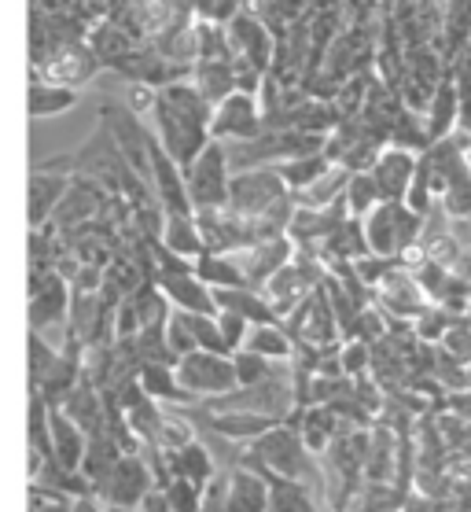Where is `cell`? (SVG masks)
<instances>
[{"instance_id":"6da1fadb","label":"cell","mask_w":471,"mask_h":512,"mask_svg":"<svg viewBox=\"0 0 471 512\" xmlns=\"http://www.w3.org/2000/svg\"><path fill=\"white\" fill-rule=\"evenodd\" d=\"M155 140L159 148L170 155L173 163L188 170L203 148L210 144V111L214 107L203 100L196 85L188 82H166L162 89H155Z\"/></svg>"},{"instance_id":"7a4b0ae2","label":"cell","mask_w":471,"mask_h":512,"mask_svg":"<svg viewBox=\"0 0 471 512\" xmlns=\"http://www.w3.org/2000/svg\"><path fill=\"white\" fill-rule=\"evenodd\" d=\"M229 214L269 229L273 236L288 233V222L295 214V199L288 185L280 181L273 166H251V170H236L229 177Z\"/></svg>"},{"instance_id":"3957f363","label":"cell","mask_w":471,"mask_h":512,"mask_svg":"<svg viewBox=\"0 0 471 512\" xmlns=\"http://www.w3.org/2000/svg\"><path fill=\"white\" fill-rule=\"evenodd\" d=\"M361 229H365L368 255L398 258L402 262V255H409L420 244L424 218L405 207V203H380L368 218H361Z\"/></svg>"},{"instance_id":"277c9868","label":"cell","mask_w":471,"mask_h":512,"mask_svg":"<svg viewBox=\"0 0 471 512\" xmlns=\"http://www.w3.org/2000/svg\"><path fill=\"white\" fill-rule=\"evenodd\" d=\"M251 461L262 465V476H280L306 483L313 479V454L302 446L299 431L291 424H276L251 443Z\"/></svg>"},{"instance_id":"5b68a950","label":"cell","mask_w":471,"mask_h":512,"mask_svg":"<svg viewBox=\"0 0 471 512\" xmlns=\"http://www.w3.org/2000/svg\"><path fill=\"white\" fill-rule=\"evenodd\" d=\"M159 255V266H155V277H159V291L166 303H173V310H184V314H218V303H214V291L196 277V269L188 266L181 255H173L166 247H155Z\"/></svg>"},{"instance_id":"8992f818","label":"cell","mask_w":471,"mask_h":512,"mask_svg":"<svg viewBox=\"0 0 471 512\" xmlns=\"http://www.w3.org/2000/svg\"><path fill=\"white\" fill-rule=\"evenodd\" d=\"M229 152L225 144L210 140L207 148L192 159V166L184 170V188H188V203L196 214H207V210H225L229 203Z\"/></svg>"},{"instance_id":"52a82bcc","label":"cell","mask_w":471,"mask_h":512,"mask_svg":"<svg viewBox=\"0 0 471 512\" xmlns=\"http://www.w3.org/2000/svg\"><path fill=\"white\" fill-rule=\"evenodd\" d=\"M181 391H188L192 398H229L236 391V365L232 354H210V350H192L177 358L173 365Z\"/></svg>"},{"instance_id":"ba28073f","label":"cell","mask_w":471,"mask_h":512,"mask_svg":"<svg viewBox=\"0 0 471 512\" xmlns=\"http://www.w3.org/2000/svg\"><path fill=\"white\" fill-rule=\"evenodd\" d=\"M262 133V104L247 89H236L210 111V140H218V144H247V140H258Z\"/></svg>"},{"instance_id":"9c48e42d","label":"cell","mask_w":471,"mask_h":512,"mask_svg":"<svg viewBox=\"0 0 471 512\" xmlns=\"http://www.w3.org/2000/svg\"><path fill=\"white\" fill-rule=\"evenodd\" d=\"M321 284H324V266H321V262H317V258H310V255H299V258H291L288 266L280 269L276 277L265 280L262 295L269 299V306L276 310V317L284 321V317H288L299 303H306V299H310Z\"/></svg>"},{"instance_id":"30bf717a","label":"cell","mask_w":471,"mask_h":512,"mask_svg":"<svg viewBox=\"0 0 471 512\" xmlns=\"http://www.w3.org/2000/svg\"><path fill=\"white\" fill-rule=\"evenodd\" d=\"M372 299H376V306H380L383 314L398 317V321H405V325H413L416 317L431 306L427 303L424 288L416 284L413 269H405V266H394L391 273L372 288Z\"/></svg>"},{"instance_id":"8fae6325","label":"cell","mask_w":471,"mask_h":512,"mask_svg":"<svg viewBox=\"0 0 471 512\" xmlns=\"http://www.w3.org/2000/svg\"><path fill=\"white\" fill-rule=\"evenodd\" d=\"M236 255V266H240L243 280H247V288L262 291L265 280L276 277L280 269L288 266L291 258H295V244L284 236H269V240H258V244L243 247V251H232Z\"/></svg>"},{"instance_id":"7c38bea8","label":"cell","mask_w":471,"mask_h":512,"mask_svg":"<svg viewBox=\"0 0 471 512\" xmlns=\"http://www.w3.org/2000/svg\"><path fill=\"white\" fill-rule=\"evenodd\" d=\"M416 159H420L416 152H405V148H394V144L376 155V163L368 166V177L380 192V203H405L416 174Z\"/></svg>"},{"instance_id":"4fadbf2b","label":"cell","mask_w":471,"mask_h":512,"mask_svg":"<svg viewBox=\"0 0 471 512\" xmlns=\"http://www.w3.org/2000/svg\"><path fill=\"white\" fill-rule=\"evenodd\" d=\"M100 490L107 494V505H129L137 509L140 501L151 494V472L137 454H122L115 465L107 468V476L100 479Z\"/></svg>"},{"instance_id":"5bb4252c","label":"cell","mask_w":471,"mask_h":512,"mask_svg":"<svg viewBox=\"0 0 471 512\" xmlns=\"http://www.w3.org/2000/svg\"><path fill=\"white\" fill-rule=\"evenodd\" d=\"M229 52H232V63H243L247 70H265L269 67V56H273V41H269V30H265L254 15H236L229 23Z\"/></svg>"},{"instance_id":"9a60e30c","label":"cell","mask_w":471,"mask_h":512,"mask_svg":"<svg viewBox=\"0 0 471 512\" xmlns=\"http://www.w3.org/2000/svg\"><path fill=\"white\" fill-rule=\"evenodd\" d=\"M48 439H52V465H59L63 472H78L85 465V454H89L85 431L52 406H48Z\"/></svg>"},{"instance_id":"2e32d148","label":"cell","mask_w":471,"mask_h":512,"mask_svg":"<svg viewBox=\"0 0 471 512\" xmlns=\"http://www.w3.org/2000/svg\"><path fill=\"white\" fill-rule=\"evenodd\" d=\"M92 67H96V59H92V52L85 45H59L52 56L41 59L37 78L74 89L78 82H85V78H92V74H96Z\"/></svg>"},{"instance_id":"e0dca14e","label":"cell","mask_w":471,"mask_h":512,"mask_svg":"<svg viewBox=\"0 0 471 512\" xmlns=\"http://www.w3.org/2000/svg\"><path fill=\"white\" fill-rule=\"evenodd\" d=\"M67 303H70L67 284H63L59 277H52V273H37L34 291H30V321H34L37 332L48 325H56V321H63Z\"/></svg>"},{"instance_id":"ac0fdd59","label":"cell","mask_w":471,"mask_h":512,"mask_svg":"<svg viewBox=\"0 0 471 512\" xmlns=\"http://www.w3.org/2000/svg\"><path fill=\"white\" fill-rule=\"evenodd\" d=\"M457 115H460V93H457V82L453 78H442L435 85V93L427 100V140L435 144V140H446L457 133Z\"/></svg>"},{"instance_id":"d6986e66","label":"cell","mask_w":471,"mask_h":512,"mask_svg":"<svg viewBox=\"0 0 471 512\" xmlns=\"http://www.w3.org/2000/svg\"><path fill=\"white\" fill-rule=\"evenodd\" d=\"M214 303H218V310H229V314L243 317L247 325H280V317H276V310L269 306V299H265L262 291L254 288H229V291H214Z\"/></svg>"},{"instance_id":"ffe728a7","label":"cell","mask_w":471,"mask_h":512,"mask_svg":"<svg viewBox=\"0 0 471 512\" xmlns=\"http://www.w3.org/2000/svg\"><path fill=\"white\" fill-rule=\"evenodd\" d=\"M299 428L291 424V428L299 431V439H302V446L310 450V454H324L328 446H332V439L339 435V428H343L346 420H339L335 417V409L332 406H306L299 413Z\"/></svg>"},{"instance_id":"44dd1931","label":"cell","mask_w":471,"mask_h":512,"mask_svg":"<svg viewBox=\"0 0 471 512\" xmlns=\"http://www.w3.org/2000/svg\"><path fill=\"white\" fill-rule=\"evenodd\" d=\"M280 420L273 417H262V413H251V409H214L210 413V428L221 431V435H229V439H258L265 435L269 428H276Z\"/></svg>"},{"instance_id":"7402d4cb","label":"cell","mask_w":471,"mask_h":512,"mask_svg":"<svg viewBox=\"0 0 471 512\" xmlns=\"http://www.w3.org/2000/svg\"><path fill=\"white\" fill-rule=\"evenodd\" d=\"M162 247L181 258L203 255L207 247H203V236H199L196 214H166V225H162Z\"/></svg>"},{"instance_id":"603a6c76","label":"cell","mask_w":471,"mask_h":512,"mask_svg":"<svg viewBox=\"0 0 471 512\" xmlns=\"http://www.w3.org/2000/svg\"><path fill=\"white\" fill-rule=\"evenodd\" d=\"M232 67H236L232 59H199L196 89L203 93V100H207L210 107L236 93V70Z\"/></svg>"},{"instance_id":"cb8c5ba5","label":"cell","mask_w":471,"mask_h":512,"mask_svg":"<svg viewBox=\"0 0 471 512\" xmlns=\"http://www.w3.org/2000/svg\"><path fill=\"white\" fill-rule=\"evenodd\" d=\"M196 277L207 284L210 291H229V288H247L240 266H236V255H218V251H203L196 258Z\"/></svg>"},{"instance_id":"d4e9b609","label":"cell","mask_w":471,"mask_h":512,"mask_svg":"<svg viewBox=\"0 0 471 512\" xmlns=\"http://www.w3.org/2000/svg\"><path fill=\"white\" fill-rule=\"evenodd\" d=\"M269 509V483L258 472H236L229 483L225 512H265Z\"/></svg>"},{"instance_id":"484cf974","label":"cell","mask_w":471,"mask_h":512,"mask_svg":"<svg viewBox=\"0 0 471 512\" xmlns=\"http://www.w3.org/2000/svg\"><path fill=\"white\" fill-rule=\"evenodd\" d=\"M240 350H251L265 361H291L295 358V339L288 336L284 325H254Z\"/></svg>"},{"instance_id":"4316f807","label":"cell","mask_w":471,"mask_h":512,"mask_svg":"<svg viewBox=\"0 0 471 512\" xmlns=\"http://www.w3.org/2000/svg\"><path fill=\"white\" fill-rule=\"evenodd\" d=\"M140 391L155 402H196V398L181 391L177 384V373H173V365H162V361H144V369H140Z\"/></svg>"},{"instance_id":"83f0119b","label":"cell","mask_w":471,"mask_h":512,"mask_svg":"<svg viewBox=\"0 0 471 512\" xmlns=\"http://www.w3.org/2000/svg\"><path fill=\"white\" fill-rule=\"evenodd\" d=\"M67 181L52 174V166H37L34 177H30V222L41 225L52 214V207L59 203Z\"/></svg>"},{"instance_id":"f1b7e54d","label":"cell","mask_w":471,"mask_h":512,"mask_svg":"<svg viewBox=\"0 0 471 512\" xmlns=\"http://www.w3.org/2000/svg\"><path fill=\"white\" fill-rule=\"evenodd\" d=\"M74 104H78V93L67 89V85L45 82V78H34V85H30V118L63 115Z\"/></svg>"},{"instance_id":"f546056e","label":"cell","mask_w":471,"mask_h":512,"mask_svg":"<svg viewBox=\"0 0 471 512\" xmlns=\"http://www.w3.org/2000/svg\"><path fill=\"white\" fill-rule=\"evenodd\" d=\"M332 166V159L324 152H310V155H299V159H288V163L273 166L276 174H280V181L288 185V192L295 196V192H302V188H310L317 177L324 174Z\"/></svg>"},{"instance_id":"4dcf8cb0","label":"cell","mask_w":471,"mask_h":512,"mask_svg":"<svg viewBox=\"0 0 471 512\" xmlns=\"http://www.w3.org/2000/svg\"><path fill=\"white\" fill-rule=\"evenodd\" d=\"M170 457V465H173V476H181V479H192V483H207L210 476H214V457H210V450L203 443H192L181 446V450H173Z\"/></svg>"},{"instance_id":"1f68e13d","label":"cell","mask_w":471,"mask_h":512,"mask_svg":"<svg viewBox=\"0 0 471 512\" xmlns=\"http://www.w3.org/2000/svg\"><path fill=\"white\" fill-rule=\"evenodd\" d=\"M265 483H269V509L265 512H317L306 483L280 476H265Z\"/></svg>"},{"instance_id":"d6a6232c","label":"cell","mask_w":471,"mask_h":512,"mask_svg":"<svg viewBox=\"0 0 471 512\" xmlns=\"http://www.w3.org/2000/svg\"><path fill=\"white\" fill-rule=\"evenodd\" d=\"M343 207L350 218H368L372 210L380 207V192H376V185H372V177H368V170H361V174H350V181H346V192H343Z\"/></svg>"},{"instance_id":"836d02e7","label":"cell","mask_w":471,"mask_h":512,"mask_svg":"<svg viewBox=\"0 0 471 512\" xmlns=\"http://www.w3.org/2000/svg\"><path fill=\"white\" fill-rule=\"evenodd\" d=\"M162 498L173 512H203V487L192 479L170 476L162 483Z\"/></svg>"},{"instance_id":"e575fe53","label":"cell","mask_w":471,"mask_h":512,"mask_svg":"<svg viewBox=\"0 0 471 512\" xmlns=\"http://www.w3.org/2000/svg\"><path fill=\"white\" fill-rule=\"evenodd\" d=\"M453 321H457V317L449 314V310H442V306L431 303L424 314L413 321V336L420 339V343H427V347H431V343H442L446 332L453 328Z\"/></svg>"},{"instance_id":"d590c367","label":"cell","mask_w":471,"mask_h":512,"mask_svg":"<svg viewBox=\"0 0 471 512\" xmlns=\"http://www.w3.org/2000/svg\"><path fill=\"white\" fill-rule=\"evenodd\" d=\"M232 365H236V387H254L262 384L265 376H273V361L258 358V354H251V350H236L232 354Z\"/></svg>"},{"instance_id":"8d00e7d4","label":"cell","mask_w":471,"mask_h":512,"mask_svg":"<svg viewBox=\"0 0 471 512\" xmlns=\"http://www.w3.org/2000/svg\"><path fill=\"white\" fill-rule=\"evenodd\" d=\"M368 365H372V347L365 339H346L339 347V369H343L346 380H361L368 373Z\"/></svg>"},{"instance_id":"74e56055","label":"cell","mask_w":471,"mask_h":512,"mask_svg":"<svg viewBox=\"0 0 471 512\" xmlns=\"http://www.w3.org/2000/svg\"><path fill=\"white\" fill-rule=\"evenodd\" d=\"M56 361H59V350H52L45 343V336L34 332V336H30V380H34V387H41V380L52 373Z\"/></svg>"},{"instance_id":"f35d334b","label":"cell","mask_w":471,"mask_h":512,"mask_svg":"<svg viewBox=\"0 0 471 512\" xmlns=\"http://www.w3.org/2000/svg\"><path fill=\"white\" fill-rule=\"evenodd\" d=\"M218 328H221V339H225V347H229V354H236V350L243 347V339H247V332H251V325H247L243 317L229 314V310H218Z\"/></svg>"},{"instance_id":"ab89813d","label":"cell","mask_w":471,"mask_h":512,"mask_svg":"<svg viewBox=\"0 0 471 512\" xmlns=\"http://www.w3.org/2000/svg\"><path fill=\"white\" fill-rule=\"evenodd\" d=\"M199 15H207L210 23H221V19H236V0H196Z\"/></svg>"},{"instance_id":"60d3db41","label":"cell","mask_w":471,"mask_h":512,"mask_svg":"<svg viewBox=\"0 0 471 512\" xmlns=\"http://www.w3.org/2000/svg\"><path fill=\"white\" fill-rule=\"evenodd\" d=\"M70 501H63L59 494H48V490L34 487V512H70Z\"/></svg>"},{"instance_id":"b9f144b4","label":"cell","mask_w":471,"mask_h":512,"mask_svg":"<svg viewBox=\"0 0 471 512\" xmlns=\"http://www.w3.org/2000/svg\"><path fill=\"white\" fill-rule=\"evenodd\" d=\"M70 512H104L107 505L92 490H85V494H78V498H70V505H67Z\"/></svg>"},{"instance_id":"7bdbcfd3","label":"cell","mask_w":471,"mask_h":512,"mask_svg":"<svg viewBox=\"0 0 471 512\" xmlns=\"http://www.w3.org/2000/svg\"><path fill=\"white\" fill-rule=\"evenodd\" d=\"M137 512H173L170 505H166V498H162V490H151L148 498L140 501Z\"/></svg>"},{"instance_id":"ee69618b","label":"cell","mask_w":471,"mask_h":512,"mask_svg":"<svg viewBox=\"0 0 471 512\" xmlns=\"http://www.w3.org/2000/svg\"><path fill=\"white\" fill-rule=\"evenodd\" d=\"M104 512H137V509H129V505H107Z\"/></svg>"},{"instance_id":"f6af8a7d","label":"cell","mask_w":471,"mask_h":512,"mask_svg":"<svg viewBox=\"0 0 471 512\" xmlns=\"http://www.w3.org/2000/svg\"><path fill=\"white\" fill-rule=\"evenodd\" d=\"M464 163H468V170H471V144L464 148Z\"/></svg>"}]
</instances>
